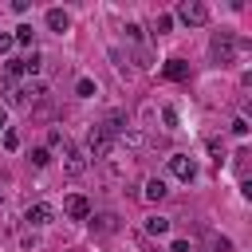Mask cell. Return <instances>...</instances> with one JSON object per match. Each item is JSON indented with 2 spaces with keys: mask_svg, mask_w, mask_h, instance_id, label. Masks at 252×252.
Segmentation results:
<instances>
[{
  "mask_svg": "<svg viewBox=\"0 0 252 252\" xmlns=\"http://www.w3.org/2000/svg\"><path fill=\"white\" fill-rule=\"evenodd\" d=\"M98 130H102V134H110V138H114V134H126V130H130L126 110H118V106H114V110H106V118L98 122Z\"/></svg>",
  "mask_w": 252,
  "mask_h": 252,
  "instance_id": "6",
  "label": "cell"
},
{
  "mask_svg": "<svg viewBox=\"0 0 252 252\" xmlns=\"http://www.w3.org/2000/svg\"><path fill=\"white\" fill-rule=\"evenodd\" d=\"M169 252H193L189 240H169Z\"/></svg>",
  "mask_w": 252,
  "mask_h": 252,
  "instance_id": "26",
  "label": "cell"
},
{
  "mask_svg": "<svg viewBox=\"0 0 252 252\" xmlns=\"http://www.w3.org/2000/svg\"><path fill=\"white\" fill-rule=\"evenodd\" d=\"M165 193H169V185H165V177H146V185H142V197L146 201H165Z\"/></svg>",
  "mask_w": 252,
  "mask_h": 252,
  "instance_id": "9",
  "label": "cell"
},
{
  "mask_svg": "<svg viewBox=\"0 0 252 252\" xmlns=\"http://www.w3.org/2000/svg\"><path fill=\"white\" fill-rule=\"evenodd\" d=\"M8 130V110H4V102H0V134Z\"/></svg>",
  "mask_w": 252,
  "mask_h": 252,
  "instance_id": "29",
  "label": "cell"
},
{
  "mask_svg": "<svg viewBox=\"0 0 252 252\" xmlns=\"http://www.w3.org/2000/svg\"><path fill=\"white\" fill-rule=\"evenodd\" d=\"M209 154H213V158H217V161H220V158H224V146H220V142H217V138H209Z\"/></svg>",
  "mask_w": 252,
  "mask_h": 252,
  "instance_id": "25",
  "label": "cell"
},
{
  "mask_svg": "<svg viewBox=\"0 0 252 252\" xmlns=\"http://www.w3.org/2000/svg\"><path fill=\"white\" fill-rule=\"evenodd\" d=\"M161 122H165V130H177V110L165 106V110H161Z\"/></svg>",
  "mask_w": 252,
  "mask_h": 252,
  "instance_id": "21",
  "label": "cell"
},
{
  "mask_svg": "<svg viewBox=\"0 0 252 252\" xmlns=\"http://www.w3.org/2000/svg\"><path fill=\"white\" fill-rule=\"evenodd\" d=\"M12 39H16V43H35V28H32V24H20V28L12 32Z\"/></svg>",
  "mask_w": 252,
  "mask_h": 252,
  "instance_id": "16",
  "label": "cell"
},
{
  "mask_svg": "<svg viewBox=\"0 0 252 252\" xmlns=\"http://www.w3.org/2000/svg\"><path fill=\"white\" fill-rule=\"evenodd\" d=\"M169 28H173V16H165V12H161V16L154 20V32L161 35V32H169Z\"/></svg>",
  "mask_w": 252,
  "mask_h": 252,
  "instance_id": "19",
  "label": "cell"
},
{
  "mask_svg": "<svg viewBox=\"0 0 252 252\" xmlns=\"http://www.w3.org/2000/svg\"><path fill=\"white\" fill-rule=\"evenodd\" d=\"M161 75L173 79V83H185V79H189V63H185V59H169V63L161 67Z\"/></svg>",
  "mask_w": 252,
  "mask_h": 252,
  "instance_id": "13",
  "label": "cell"
},
{
  "mask_svg": "<svg viewBox=\"0 0 252 252\" xmlns=\"http://www.w3.org/2000/svg\"><path fill=\"white\" fill-rule=\"evenodd\" d=\"M209 51H213V59H220V63H228V59H232V35H228V32H224V35H217Z\"/></svg>",
  "mask_w": 252,
  "mask_h": 252,
  "instance_id": "12",
  "label": "cell"
},
{
  "mask_svg": "<svg viewBox=\"0 0 252 252\" xmlns=\"http://www.w3.org/2000/svg\"><path fill=\"white\" fill-rule=\"evenodd\" d=\"M177 20H181L185 28H201V24H209V4H201V0H181V4H177Z\"/></svg>",
  "mask_w": 252,
  "mask_h": 252,
  "instance_id": "1",
  "label": "cell"
},
{
  "mask_svg": "<svg viewBox=\"0 0 252 252\" xmlns=\"http://www.w3.org/2000/svg\"><path fill=\"white\" fill-rule=\"evenodd\" d=\"M169 173L189 185V181H197V161H193L189 154H169Z\"/></svg>",
  "mask_w": 252,
  "mask_h": 252,
  "instance_id": "4",
  "label": "cell"
},
{
  "mask_svg": "<svg viewBox=\"0 0 252 252\" xmlns=\"http://www.w3.org/2000/svg\"><path fill=\"white\" fill-rule=\"evenodd\" d=\"M47 142H51V146H63L67 134H63V130H47Z\"/></svg>",
  "mask_w": 252,
  "mask_h": 252,
  "instance_id": "24",
  "label": "cell"
},
{
  "mask_svg": "<svg viewBox=\"0 0 252 252\" xmlns=\"http://www.w3.org/2000/svg\"><path fill=\"white\" fill-rule=\"evenodd\" d=\"M47 161H51V154H47V146H35V150H32V165H39V169H43Z\"/></svg>",
  "mask_w": 252,
  "mask_h": 252,
  "instance_id": "18",
  "label": "cell"
},
{
  "mask_svg": "<svg viewBox=\"0 0 252 252\" xmlns=\"http://www.w3.org/2000/svg\"><path fill=\"white\" fill-rule=\"evenodd\" d=\"M63 213H67L71 220H87V217H91V201H87L83 193H71V197L63 201Z\"/></svg>",
  "mask_w": 252,
  "mask_h": 252,
  "instance_id": "8",
  "label": "cell"
},
{
  "mask_svg": "<svg viewBox=\"0 0 252 252\" xmlns=\"http://www.w3.org/2000/svg\"><path fill=\"white\" fill-rule=\"evenodd\" d=\"M126 35H130L134 43H142V28H138V24H126Z\"/></svg>",
  "mask_w": 252,
  "mask_h": 252,
  "instance_id": "27",
  "label": "cell"
},
{
  "mask_svg": "<svg viewBox=\"0 0 252 252\" xmlns=\"http://www.w3.org/2000/svg\"><path fill=\"white\" fill-rule=\"evenodd\" d=\"M75 94H79V98H94V94H98V83H94V79H87V75H83V79H79V83H75Z\"/></svg>",
  "mask_w": 252,
  "mask_h": 252,
  "instance_id": "15",
  "label": "cell"
},
{
  "mask_svg": "<svg viewBox=\"0 0 252 252\" xmlns=\"http://www.w3.org/2000/svg\"><path fill=\"white\" fill-rule=\"evenodd\" d=\"M24 75H39V55H35V51L24 59Z\"/></svg>",
  "mask_w": 252,
  "mask_h": 252,
  "instance_id": "20",
  "label": "cell"
},
{
  "mask_svg": "<svg viewBox=\"0 0 252 252\" xmlns=\"http://www.w3.org/2000/svg\"><path fill=\"white\" fill-rule=\"evenodd\" d=\"M0 142H4V150H12V154H16V150H20V130H12V126H8V130L0 134Z\"/></svg>",
  "mask_w": 252,
  "mask_h": 252,
  "instance_id": "17",
  "label": "cell"
},
{
  "mask_svg": "<svg viewBox=\"0 0 252 252\" xmlns=\"http://www.w3.org/2000/svg\"><path fill=\"white\" fill-rule=\"evenodd\" d=\"M87 220H91V232H98V236H106V232L118 228V217L114 213H91Z\"/></svg>",
  "mask_w": 252,
  "mask_h": 252,
  "instance_id": "10",
  "label": "cell"
},
{
  "mask_svg": "<svg viewBox=\"0 0 252 252\" xmlns=\"http://www.w3.org/2000/svg\"><path fill=\"white\" fill-rule=\"evenodd\" d=\"M213 252H232V240L228 236H213Z\"/></svg>",
  "mask_w": 252,
  "mask_h": 252,
  "instance_id": "22",
  "label": "cell"
},
{
  "mask_svg": "<svg viewBox=\"0 0 252 252\" xmlns=\"http://www.w3.org/2000/svg\"><path fill=\"white\" fill-rule=\"evenodd\" d=\"M142 228H146L150 236H165V232H169V220H165V217H158V213H150Z\"/></svg>",
  "mask_w": 252,
  "mask_h": 252,
  "instance_id": "14",
  "label": "cell"
},
{
  "mask_svg": "<svg viewBox=\"0 0 252 252\" xmlns=\"http://www.w3.org/2000/svg\"><path fill=\"white\" fill-rule=\"evenodd\" d=\"M43 20H47V32H55V35H63V32L71 28V16H67L63 8H47V16H43Z\"/></svg>",
  "mask_w": 252,
  "mask_h": 252,
  "instance_id": "11",
  "label": "cell"
},
{
  "mask_svg": "<svg viewBox=\"0 0 252 252\" xmlns=\"http://www.w3.org/2000/svg\"><path fill=\"white\" fill-rule=\"evenodd\" d=\"M24 220H28L32 228H47V224L55 220V209H51V205H43V201H35V205H28V209H24Z\"/></svg>",
  "mask_w": 252,
  "mask_h": 252,
  "instance_id": "5",
  "label": "cell"
},
{
  "mask_svg": "<svg viewBox=\"0 0 252 252\" xmlns=\"http://www.w3.org/2000/svg\"><path fill=\"white\" fill-rule=\"evenodd\" d=\"M232 134H240V138H244V134H248V122H244V118H232Z\"/></svg>",
  "mask_w": 252,
  "mask_h": 252,
  "instance_id": "28",
  "label": "cell"
},
{
  "mask_svg": "<svg viewBox=\"0 0 252 252\" xmlns=\"http://www.w3.org/2000/svg\"><path fill=\"white\" fill-rule=\"evenodd\" d=\"M16 47V39H12V32H0V55H8Z\"/></svg>",
  "mask_w": 252,
  "mask_h": 252,
  "instance_id": "23",
  "label": "cell"
},
{
  "mask_svg": "<svg viewBox=\"0 0 252 252\" xmlns=\"http://www.w3.org/2000/svg\"><path fill=\"white\" fill-rule=\"evenodd\" d=\"M43 94H47V83L43 79H32L28 87H20V106H39Z\"/></svg>",
  "mask_w": 252,
  "mask_h": 252,
  "instance_id": "7",
  "label": "cell"
},
{
  "mask_svg": "<svg viewBox=\"0 0 252 252\" xmlns=\"http://www.w3.org/2000/svg\"><path fill=\"white\" fill-rule=\"evenodd\" d=\"M110 150H114V138L110 134H102L98 126H91V134H87V158H94V161H106L110 158Z\"/></svg>",
  "mask_w": 252,
  "mask_h": 252,
  "instance_id": "2",
  "label": "cell"
},
{
  "mask_svg": "<svg viewBox=\"0 0 252 252\" xmlns=\"http://www.w3.org/2000/svg\"><path fill=\"white\" fill-rule=\"evenodd\" d=\"M59 150H63V169H67L71 177H83V173H87V165H91V161H87V154H83V150H79L71 138H67Z\"/></svg>",
  "mask_w": 252,
  "mask_h": 252,
  "instance_id": "3",
  "label": "cell"
}]
</instances>
